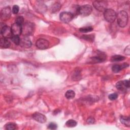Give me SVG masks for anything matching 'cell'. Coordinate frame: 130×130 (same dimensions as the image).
Segmentation results:
<instances>
[{
	"label": "cell",
	"instance_id": "1",
	"mask_svg": "<svg viewBox=\"0 0 130 130\" xmlns=\"http://www.w3.org/2000/svg\"><path fill=\"white\" fill-rule=\"evenodd\" d=\"M117 17V23L118 25L121 27H125L128 22V14L125 11H120L116 15Z\"/></svg>",
	"mask_w": 130,
	"mask_h": 130
},
{
	"label": "cell",
	"instance_id": "2",
	"mask_svg": "<svg viewBox=\"0 0 130 130\" xmlns=\"http://www.w3.org/2000/svg\"><path fill=\"white\" fill-rule=\"evenodd\" d=\"M35 30V24L30 22H25L22 25V33L25 36L32 35Z\"/></svg>",
	"mask_w": 130,
	"mask_h": 130
},
{
	"label": "cell",
	"instance_id": "3",
	"mask_svg": "<svg viewBox=\"0 0 130 130\" xmlns=\"http://www.w3.org/2000/svg\"><path fill=\"white\" fill-rule=\"evenodd\" d=\"M104 16L107 22L112 23L114 22L116 18V13L113 9H107L104 12Z\"/></svg>",
	"mask_w": 130,
	"mask_h": 130
},
{
	"label": "cell",
	"instance_id": "4",
	"mask_svg": "<svg viewBox=\"0 0 130 130\" xmlns=\"http://www.w3.org/2000/svg\"><path fill=\"white\" fill-rule=\"evenodd\" d=\"M92 11V7L89 5H83L79 7L78 14L80 15L83 17L87 16L89 15Z\"/></svg>",
	"mask_w": 130,
	"mask_h": 130
},
{
	"label": "cell",
	"instance_id": "5",
	"mask_svg": "<svg viewBox=\"0 0 130 130\" xmlns=\"http://www.w3.org/2000/svg\"><path fill=\"white\" fill-rule=\"evenodd\" d=\"M106 59V55L103 52L98 53L95 56H92L89 59L90 63H99L105 61Z\"/></svg>",
	"mask_w": 130,
	"mask_h": 130
},
{
	"label": "cell",
	"instance_id": "6",
	"mask_svg": "<svg viewBox=\"0 0 130 130\" xmlns=\"http://www.w3.org/2000/svg\"><path fill=\"white\" fill-rule=\"evenodd\" d=\"M92 4L94 8L100 12H104L107 9V3L106 1H95Z\"/></svg>",
	"mask_w": 130,
	"mask_h": 130
},
{
	"label": "cell",
	"instance_id": "7",
	"mask_svg": "<svg viewBox=\"0 0 130 130\" xmlns=\"http://www.w3.org/2000/svg\"><path fill=\"white\" fill-rule=\"evenodd\" d=\"M74 18V15L69 12H62L60 14V20L64 23L70 22Z\"/></svg>",
	"mask_w": 130,
	"mask_h": 130
},
{
	"label": "cell",
	"instance_id": "8",
	"mask_svg": "<svg viewBox=\"0 0 130 130\" xmlns=\"http://www.w3.org/2000/svg\"><path fill=\"white\" fill-rule=\"evenodd\" d=\"M36 45L40 49H46L49 46V43L46 39H39L37 41Z\"/></svg>",
	"mask_w": 130,
	"mask_h": 130
},
{
	"label": "cell",
	"instance_id": "9",
	"mask_svg": "<svg viewBox=\"0 0 130 130\" xmlns=\"http://www.w3.org/2000/svg\"><path fill=\"white\" fill-rule=\"evenodd\" d=\"M11 10L10 7L4 8L1 11V18L2 20H5L9 18L11 16Z\"/></svg>",
	"mask_w": 130,
	"mask_h": 130
},
{
	"label": "cell",
	"instance_id": "10",
	"mask_svg": "<svg viewBox=\"0 0 130 130\" xmlns=\"http://www.w3.org/2000/svg\"><path fill=\"white\" fill-rule=\"evenodd\" d=\"M1 34L5 38H11L13 36L11 28L8 26H4L1 29Z\"/></svg>",
	"mask_w": 130,
	"mask_h": 130
},
{
	"label": "cell",
	"instance_id": "11",
	"mask_svg": "<svg viewBox=\"0 0 130 130\" xmlns=\"http://www.w3.org/2000/svg\"><path fill=\"white\" fill-rule=\"evenodd\" d=\"M11 30L13 36H19L22 33V25L14 23L11 26Z\"/></svg>",
	"mask_w": 130,
	"mask_h": 130
},
{
	"label": "cell",
	"instance_id": "12",
	"mask_svg": "<svg viewBox=\"0 0 130 130\" xmlns=\"http://www.w3.org/2000/svg\"><path fill=\"white\" fill-rule=\"evenodd\" d=\"M32 118L36 121L41 123H45L47 120L46 117L44 114L39 112L34 113L32 115Z\"/></svg>",
	"mask_w": 130,
	"mask_h": 130
},
{
	"label": "cell",
	"instance_id": "13",
	"mask_svg": "<svg viewBox=\"0 0 130 130\" xmlns=\"http://www.w3.org/2000/svg\"><path fill=\"white\" fill-rule=\"evenodd\" d=\"M19 45L23 48H28L31 47V42L27 36H25L20 39Z\"/></svg>",
	"mask_w": 130,
	"mask_h": 130
},
{
	"label": "cell",
	"instance_id": "14",
	"mask_svg": "<svg viewBox=\"0 0 130 130\" xmlns=\"http://www.w3.org/2000/svg\"><path fill=\"white\" fill-rule=\"evenodd\" d=\"M128 66V64L126 63H124L122 64H114L112 67V70L114 73H118L119 72H120L122 69H123V68H125L127 67Z\"/></svg>",
	"mask_w": 130,
	"mask_h": 130
},
{
	"label": "cell",
	"instance_id": "15",
	"mask_svg": "<svg viewBox=\"0 0 130 130\" xmlns=\"http://www.w3.org/2000/svg\"><path fill=\"white\" fill-rule=\"evenodd\" d=\"M11 43L9 40L7 38H3L1 39L0 46L3 48H7L10 46Z\"/></svg>",
	"mask_w": 130,
	"mask_h": 130
},
{
	"label": "cell",
	"instance_id": "16",
	"mask_svg": "<svg viewBox=\"0 0 130 130\" xmlns=\"http://www.w3.org/2000/svg\"><path fill=\"white\" fill-rule=\"evenodd\" d=\"M120 120L121 123L124 124L126 126H129L130 125V119L128 117L121 116L120 118Z\"/></svg>",
	"mask_w": 130,
	"mask_h": 130
},
{
	"label": "cell",
	"instance_id": "17",
	"mask_svg": "<svg viewBox=\"0 0 130 130\" xmlns=\"http://www.w3.org/2000/svg\"><path fill=\"white\" fill-rule=\"evenodd\" d=\"M125 57L123 56L120 55H115L112 56L111 58V60L112 62H116V61H120L124 60Z\"/></svg>",
	"mask_w": 130,
	"mask_h": 130
},
{
	"label": "cell",
	"instance_id": "18",
	"mask_svg": "<svg viewBox=\"0 0 130 130\" xmlns=\"http://www.w3.org/2000/svg\"><path fill=\"white\" fill-rule=\"evenodd\" d=\"M75 92H74V91L72 90H69L65 93V96L68 100L73 99L75 97Z\"/></svg>",
	"mask_w": 130,
	"mask_h": 130
},
{
	"label": "cell",
	"instance_id": "19",
	"mask_svg": "<svg viewBox=\"0 0 130 130\" xmlns=\"http://www.w3.org/2000/svg\"><path fill=\"white\" fill-rule=\"evenodd\" d=\"M116 87L119 90H124L126 87L123 81H120L116 84Z\"/></svg>",
	"mask_w": 130,
	"mask_h": 130
},
{
	"label": "cell",
	"instance_id": "20",
	"mask_svg": "<svg viewBox=\"0 0 130 130\" xmlns=\"http://www.w3.org/2000/svg\"><path fill=\"white\" fill-rule=\"evenodd\" d=\"M77 122L73 119H70L66 122V125L69 127H73L77 125Z\"/></svg>",
	"mask_w": 130,
	"mask_h": 130
},
{
	"label": "cell",
	"instance_id": "21",
	"mask_svg": "<svg viewBox=\"0 0 130 130\" xmlns=\"http://www.w3.org/2000/svg\"><path fill=\"white\" fill-rule=\"evenodd\" d=\"M5 128L8 130H14L16 129V125L13 123H9L5 125Z\"/></svg>",
	"mask_w": 130,
	"mask_h": 130
},
{
	"label": "cell",
	"instance_id": "22",
	"mask_svg": "<svg viewBox=\"0 0 130 130\" xmlns=\"http://www.w3.org/2000/svg\"><path fill=\"white\" fill-rule=\"evenodd\" d=\"M93 30V28L91 26H87V27H84L80 28L79 29V31L81 32L85 33V32H88L91 31Z\"/></svg>",
	"mask_w": 130,
	"mask_h": 130
},
{
	"label": "cell",
	"instance_id": "23",
	"mask_svg": "<svg viewBox=\"0 0 130 130\" xmlns=\"http://www.w3.org/2000/svg\"><path fill=\"white\" fill-rule=\"evenodd\" d=\"M11 40L13 41V42L16 45H18L20 44V39L18 36H13L12 38H11Z\"/></svg>",
	"mask_w": 130,
	"mask_h": 130
},
{
	"label": "cell",
	"instance_id": "24",
	"mask_svg": "<svg viewBox=\"0 0 130 130\" xmlns=\"http://www.w3.org/2000/svg\"><path fill=\"white\" fill-rule=\"evenodd\" d=\"M81 38L84 40H86L88 41H93L94 40V36L93 35H83Z\"/></svg>",
	"mask_w": 130,
	"mask_h": 130
},
{
	"label": "cell",
	"instance_id": "25",
	"mask_svg": "<svg viewBox=\"0 0 130 130\" xmlns=\"http://www.w3.org/2000/svg\"><path fill=\"white\" fill-rule=\"evenodd\" d=\"M60 7H61V6H60V5L59 3H55V4H54L52 6V7L51 8V10H52V13L53 12L54 13V12H55L56 11H58L60 9Z\"/></svg>",
	"mask_w": 130,
	"mask_h": 130
},
{
	"label": "cell",
	"instance_id": "26",
	"mask_svg": "<svg viewBox=\"0 0 130 130\" xmlns=\"http://www.w3.org/2000/svg\"><path fill=\"white\" fill-rule=\"evenodd\" d=\"M23 21H24L23 17L21 16H18L16 18L15 23H18L19 24H20V25H22V24L23 23Z\"/></svg>",
	"mask_w": 130,
	"mask_h": 130
},
{
	"label": "cell",
	"instance_id": "27",
	"mask_svg": "<svg viewBox=\"0 0 130 130\" xmlns=\"http://www.w3.org/2000/svg\"><path fill=\"white\" fill-rule=\"evenodd\" d=\"M57 128V125L54 122H51L48 126V128L50 129H56Z\"/></svg>",
	"mask_w": 130,
	"mask_h": 130
},
{
	"label": "cell",
	"instance_id": "28",
	"mask_svg": "<svg viewBox=\"0 0 130 130\" xmlns=\"http://www.w3.org/2000/svg\"><path fill=\"white\" fill-rule=\"evenodd\" d=\"M108 97L109 99L111 101L115 100L118 98V94L116 93H113L112 94H110Z\"/></svg>",
	"mask_w": 130,
	"mask_h": 130
},
{
	"label": "cell",
	"instance_id": "29",
	"mask_svg": "<svg viewBox=\"0 0 130 130\" xmlns=\"http://www.w3.org/2000/svg\"><path fill=\"white\" fill-rule=\"evenodd\" d=\"M19 10V8L17 5H14L12 8V12L14 14H16L18 13Z\"/></svg>",
	"mask_w": 130,
	"mask_h": 130
},
{
	"label": "cell",
	"instance_id": "30",
	"mask_svg": "<svg viewBox=\"0 0 130 130\" xmlns=\"http://www.w3.org/2000/svg\"><path fill=\"white\" fill-rule=\"evenodd\" d=\"M94 122V119L93 117H89L87 120L88 124H93Z\"/></svg>",
	"mask_w": 130,
	"mask_h": 130
},
{
	"label": "cell",
	"instance_id": "31",
	"mask_svg": "<svg viewBox=\"0 0 130 130\" xmlns=\"http://www.w3.org/2000/svg\"><path fill=\"white\" fill-rule=\"evenodd\" d=\"M124 53L126 55H130V49H129V46L128 45L124 49Z\"/></svg>",
	"mask_w": 130,
	"mask_h": 130
}]
</instances>
